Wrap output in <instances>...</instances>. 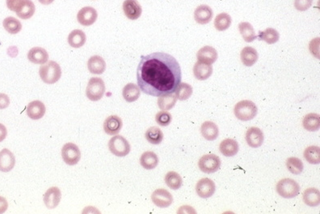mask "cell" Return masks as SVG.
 <instances>
[{"instance_id":"cell-1","label":"cell","mask_w":320,"mask_h":214,"mask_svg":"<svg viewBox=\"0 0 320 214\" xmlns=\"http://www.w3.org/2000/svg\"><path fill=\"white\" fill-rule=\"evenodd\" d=\"M181 68L174 57L164 52L142 55L137 69L140 90L152 97L173 93L181 83Z\"/></svg>"},{"instance_id":"cell-2","label":"cell","mask_w":320,"mask_h":214,"mask_svg":"<svg viewBox=\"0 0 320 214\" xmlns=\"http://www.w3.org/2000/svg\"><path fill=\"white\" fill-rule=\"evenodd\" d=\"M39 75L44 83L53 85L60 80L62 77V68L56 62L49 61L40 66Z\"/></svg>"},{"instance_id":"cell-3","label":"cell","mask_w":320,"mask_h":214,"mask_svg":"<svg viewBox=\"0 0 320 214\" xmlns=\"http://www.w3.org/2000/svg\"><path fill=\"white\" fill-rule=\"evenodd\" d=\"M256 105L249 100H243L238 102L234 108V114L238 120L241 121H250L257 115Z\"/></svg>"},{"instance_id":"cell-4","label":"cell","mask_w":320,"mask_h":214,"mask_svg":"<svg viewBox=\"0 0 320 214\" xmlns=\"http://www.w3.org/2000/svg\"><path fill=\"white\" fill-rule=\"evenodd\" d=\"M276 191L283 198H294L300 192V186L292 178H283L277 183Z\"/></svg>"},{"instance_id":"cell-5","label":"cell","mask_w":320,"mask_h":214,"mask_svg":"<svg viewBox=\"0 0 320 214\" xmlns=\"http://www.w3.org/2000/svg\"><path fill=\"white\" fill-rule=\"evenodd\" d=\"M106 93V84L100 77H92L87 83L86 95L92 102H97Z\"/></svg>"},{"instance_id":"cell-6","label":"cell","mask_w":320,"mask_h":214,"mask_svg":"<svg viewBox=\"0 0 320 214\" xmlns=\"http://www.w3.org/2000/svg\"><path fill=\"white\" fill-rule=\"evenodd\" d=\"M110 152L116 157H126L131 150L130 143L122 135H115L108 142Z\"/></svg>"},{"instance_id":"cell-7","label":"cell","mask_w":320,"mask_h":214,"mask_svg":"<svg viewBox=\"0 0 320 214\" xmlns=\"http://www.w3.org/2000/svg\"><path fill=\"white\" fill-rule=\"evenodd\" d=\"M221 159L215 154H206L202 156L198 162V167L202 172L212 173L217 172L221 167Z\"/></svg>"},{"instance_id":"cell-8","label":"cell","mask_w":320,"mask_h":214,"mask_svg":"<svg viewBox=\"0 0 320 214\" xmlns=\"http://www.w3.org/2000/svg\"><path fill=\"white\" fill-rule=\"evenodd\" d=\"M62 157L66 164L74 166L80 161V149L74 143H67L62 149Z\"/></svg>"},{"instance_id":"cell-9","label":"cell","mask_w":320,"mask_h":214,"mask_svg":"<svg viewBox=\"0 0 320 214\" xmlns=\"http://www.w3.org/2000/svg\"><path fill=\"white\" fill-rule=\"evenodd\" d=\"M151 200L157 207L165 209L169 207L173 204V196L168 190L159 188L153 192L151 195Z\"/></svg>"},{"instance_id":"cell-10","label":"cell","mask_w":320,"mask_h":214,"mask_svg":"<svg viewBox=\"0 0 320 214\" xmlns=\"http://www.w3.org/2000/svg\"><path fill=\"white\" fill-rule=\"evenodd\" d=\"M215 191L216 185L211 178H202L196 185V192L201 198H210L215 193Z\"/></svg>"},{"instance_id":"cell-11","label":"cell","mask_w":320,"mask_h":214,"mask_svg":"<svg viewBox=\"0 0 320 214\" xmlns=\"http://www.w3.org/2000/svg\"><path fill=\"white\" fill-rule=\"evenodd\" d=\"M98 13L97 10L92 7H84L78 11L77 14V21L83 26H91L97 21Z\"/></svg>"},{"instance_id":"cell-12","label":"cell","mask_w":320,"mask_h":214,"mask_svg":"<svg viewBox=\"0 0 320 214\" xmlns=\"http://www.w3.org/2000/svg\"><path fill=\"white\" fill-rule=\"evenodd\" d=\"M125 16L131 21H135L141 16L142 9L138 0H125L123 2Z\"/></svg>"},{"instance_id":"cell-13","label":"cell","mask_w":320,"mask_h":214,"mask_svg":"<svg viewBox=\"0 0 320 214\" xmlns=\"http://www.w3.org/2000/svg\"><path fill=\"white\" fill-rule=\"evenodd\" d=\"M245 140L249 146L257 149L261 146L264 141V135L259 128L252 127L247 131Z\"/></svg>"},{"instance_id":"cell-14","label":"cell","mask_w":320,"mask_h":214,"mask_svg":"<svg viewBox=\"0 0 320 214\" xmlns=\"http://www.w3.org/2000/svg\"><path fill=\"white\" fill-rule=\"evenodd\" d=\"M61 199H62L61 190L58 187H52L45 192L43 197V201L45 206L49 210H54L60 203Z\"/></svg>"},{"instance_id":"cell-15","label":"cell","mask_w":320,"mask_h":214,"mask_svg":"<svg viewBox=\"0 0 320 214\" xmlns=\"http://www.w3.org/2000/svg\"><path fill=\"white\" fill-rule=\"evenodd\" d=\"M213 10L208 5H200L194 11V20L200 25H206L213 19Z\"/></svg>"},{"instance_id":"cell-16","label":"cell","mask_w":320,"mask_h":214,"mask_svg":"<svg viewBox=\"0 0 320 214\" xmlns=\"http://www.w3.org/2000/svg\"><path fill=\"white\" fill-rule=\"evenodd\" d=\"M122 126H123L122 120L117 115H111L104 122V130L106 134L109 135L118 134L121 131Z\"/></svg>"},{"instance_id":"cell-17","label":"cell","mask_w":320,"mask_h":214,"mask_svg":"<svg viewBox=\"0 0 320 214\" xmlns=\"http://www.w3.org/2000/svg\"><path fill=\"white\" fill-rule=\"evenodd\" d=\"M217 50L211 45H206L201 48L197 53L198 61L206 64H213L217 61Z\"/></svg>"},{"instance_id":"cell-18","label":"cell","mask_w":320,"mask_h":214,"mask_svg":"<svg viewBox=\"0 0 320 214\" xmlns=\"http://www.w3.org/2000/svg\"><path fill=\"white\" fill-rule=\"evenodd\" d=\"M45 111H46V108H45V104L40 101H37V100L33 101L28 104L27 107H26L28 116L31 120H40L45 115Z\"/></svg>"},{"instance_id":"cell-19","label":"cell","mask_w":320,"mask_h":214,"mask_svg":"<svg viewBox=\"0 0 320 214\" xmlns=\"http://www.w3.org/2000/svg\"><path fill=\"white\" fill-rule=\"evenodd\" d=\"M16 165V158L9 149H3L0 151V171L9 172Z\"/></svg>"},{"instance_id":"cell-20","label":"cell","mask_w":320,"mask_h":214,"mask_svg":"<svg viewBox=\"0 0 320 214\" xmlns=\"http://www.w3.org/2000/svg\"><path fill=\"white\" fill-rule=\"evenodd\" d=\"M36 7L31 0H22L16 9V13L22 20H29L34 16Z\"/></svg>"},{"instance_id":"cell-21","label":"cell","mask_w":320,"mask_h":214,"mask_svg":"<svg viewBox=\"0 0 320 214\" xmlns=\"http://www.w3.org/2000/svg\"><path fill=\"white\" fill-rule=\"evenodd\" d=\"M28 59L34 64L42 65L44 63H47L49 54L44 48L36 46L29 50L28 53Z\"/></svg>"},{"instance_id":"cell-22","label":"cell","mask_w":320,"mask_h":214,"mask_svg":"<svg viewBox=\"0 0 320 214\" xmlns=\"http://www.w3.org/2000/svg\"><path fill=\"white\" fill-rule=\"evenodd\" d=\"M219 150L222 155L231 158L237 154L240 150V145L236 140L227 138L220 143Z\"/></svg>"},{"instance_id":"cell-23","label":"cell","mask_w":320,"mask_h":214,"mask_svg":"<svg viewBox=\"0 0 320 214\" xmlns=\"http://www.w3.org/2000/svg\"><path fill=\"white\" fill-rule=\"evenodd\" d=\"M201 134L206 140L213 141L219 135V128L217 124L211 121H206L201 127Z\"/></svg>"},{"instance_id":"cell-24","label":"cell","mask_w":320,"mask_h":214,"mask_svg":"<svg viewBox=\"0 0 320 214\" xmlns=\"http://www.w3.org/2000/svg\"><path fill=\"white\" fill-rule=\"evenodd\" d=\"M213 73V67L211 64L201 63L197 61L193 67V75L198 81H206L211 77Z\"/></svg>"},{"instance_id":"cell-25","label":"cell","mask_w":320,"mask_h":214,"mask_svg":"<svg viewBox=\"0 0 320 214\" xmlns=\"http://www.w3.org/2000/svg\"><path fill=\"white\" fill-rule=\"evenodd\" d=\"M87 68L92 74H103L106 70V63L102 57L94 55L88 59Z\"/></svg>"},{"instance_id":"cell-26","label":"cell","mask_w":320,"mask_h":214,"mask_svg":"<svg viewBox=\"0 0 320 214\" xmlns=\"http://www.w3.org/2000/svg\"><path fill=\"white\" fill-rule=\"evenodd\" d=\"M240 59H241V61L244 65L246 67H251L257 62L258 59H259V54L255 48L246 46L243 49L242 51L240 53Z\"/></svg>"},{"instance_id":"cell-27","label":"cell","mask_w":320,"mask_h":214,"mask_svg":"<svg viewBox=\"0 0 320 214\" xmlns=\"http://www.w3.org/2000/svg\"><path fill=\"white\" fill-rule=\"evenodd\" d=\"M302 199L306 205L310 207H317L320 204V192L317 188L311 187L305 190Z\"/></svg>"},{"instance_id":"cell-28","label":"cell","mask_w":320,"mask_h":214,"mask_svg":"<svg viewBox=\"0 0 320 214\" xmlns=\"http://www.w3.org/2000/svg\"><path fill=\"white\" fill-rule=\"evenodd\" d=\"M302 126L308 131H318L320 128V116L316 113H310L302 120Z\"/></svg>"},{"instance_id":"cell-29","label":"cell","mask_w":320,"mask_h":214,"mask_svg":"<svg viewBox=\"0 0 320 214\" xmlns=\"http://www.w3.org/2000/svg\"><path fill=\"white\" fill-rule=\"evenodd\" d=\"M87 41V37L84 32L80 30H74L70 33L68 42L71 47L80 48L84 45Z\"/></svg>"},{"instance_id":"cell-30","label":"cell","mask_w":320,"mask_h":214,"mask_svg":"<svg viewBox=\"0 0 320 214\" xmlns=\"http://www.w3.org/2000/svg\"><path fill=\"white\" fill-rule=\"evenodd\" d=\"M141 95V90L139 86L134 83L126 85L122 90V96L127 102H134L139 99Z\"/></svg>"},{"instance_id":"cell-31","label":"cell","mask_w":320,"mask_h":214,"mask_svg":"<svg viewBox=\"0 0 320 214\" xmlns=\"http://www.w3.org/2000/svg\"><path fill=\"white\" fill-rule=\"evenodd\" d=\"M140 164L144 169H155L159 164V158L154 152H145L142 154L141 158H140Z\"/></svg>"},{"instance_id":"cell-32","label":"cell","mask_w":320,"mask_h":214,"mask_svg":"<svg viewBox=\"0 0 320 214\" xmlns=\"http://www.w3.org/2000/svg\"><path fill=\"white\" fill-rule=\"evenodd\" d=\"M258 40L264 41L268 43L269 45L275 44L278 43L280 39V34L278 33V30L273 28H268L264 31L259 32L257 35Z\"/></svg>"},{"instance_id":"cell-33","label":"cell","mask_w":320,"mask_h":214,"mask_svg":"<svg viewBox=\"0 0 320 214\" xmlns=\"http://www.w3.org/2000/svg\"><path fill=\"white\" fill-rule=\"evenodd\" d=\"M239 30H240L241 36L243 37V39L246 43H252L257 39V35L255 34V30L250 23H240L239 25Z\"/></svg>"},{"instance_id":"cell-34","label":"cell","mask_w":320,"mask_h":214,"mask_svg":"<svg viewBox=\"0 0 320 214\" xmlns=\"http://www.w3.org/2000/svg\"><path fill=\"white\" fill-rule=\"evenodd\" d=\"M145 137L148 142L157 145L161 144L164 140V133L158 127H151L145 131Z\"/></svg>"},{"instance_id":"cell-35","label":"cell","mask_w":320,"mask_h":214,"mask_svg":"<svg viewBox=\"0 0 320 214\" xmlns=\"http://www.w3.org/2000/svg\"><path fill=\"white\" fill-rule=\"evenodd\" d=\"M177 100L178 99H177L175 92L169 93V94L162 95L159 97V99H158V106L161 111H170L171 109L174 107Z\"/></svg>"},{"instance_id":"cell-36","label":"cell","mask_w":320,"mask_h":214,"mask_svg":"<svg viewBox=\"0 0 320 214\" xmlns=\"http://www.w3.org/2000/svg\"><path fill=\"white\" fill-rule=\"evenodd\" d=\"M231 16L226 12L220 13L216 16L214 20V27L217 31L222 32L228 30L231 26Z\"/></svg>"},{"instance_id":"cell-37","label":"cell","mask_w":320,"mask_h":214,"mask_svg":"<svg viewBox=\"0 0 320 214\" xmlns=\"http://www.w3.org/2000/svg\"><path fill=\"white\" fill-rule=\"evenodd\" d=\"M165 183L169 188L172 190H178L183 185V179L181 176L177 172H168L165 175Z\"/></svg>"},{"instance_id":"cell-38","label":"cell","mask_w":320,"mask_h":214,"mask_svg":"<svg viewBox=\"0 0 320 214\" xmlns=\"http://www.w3.org/2000/svg\"><path fill=\"white\" fill-rule=\"evenodd\" d=\"M2 25L5 30L11 34H18L22 30V25L20 21L12 16L5 18L2 22Z\"/></svg>"},{"instance_id":"cell-39","label":"cell","mask_w":320,"mask_h":214,"mask_svg":"<svg viewBox=\"0 0 320 214\" xmlns=\"http://www.w3.org/2000/svg\"><path fill=\"white\" fill-rule=\"evenodd\" d=\"M303 155H304L305 159H306L310 164H320V147L315 146V145H311V146L307 147V149H305Z\"/></svg>"},{"instance_id":"cell-40","label":"cell","mask_w":320,"mask_h":214,"mask_svg":"<svg viewBox=\"0 0 320 214\" xmlns=\"http://www.w3.org/2000/svg\"><path fill=\"white\" fill-rule=\"evenodd\" d=\"M193 92V87L189 84L181 82L177 88V90L175 91V94L177 96V99L185 101L192 96Z\"/></svg>"},{"instance_id":"cell-41","label":"cell","mask_w":320,"mask_h":214,"mask_svg":"<svg viewBox=\"0 0 320 214\" xmlns=\"http://www.w3.org/2000/svg\"><path fill=\"white\" fill-rule=\"evenodd\" d=\"M285 165H286L288 171L293 174H300L304 169V166H303L302 160L298 158H295V157H291V158H288Z\"/></svg>"},{"instance_id":"cell-42","label":"cell","mask_w":320,"mask_h":214,"mask_svg":"<svg viewBox=\"0 0 320 214\" xmlns=\"http://www.w3.org/2000/svg\"><path fill=\"white\" fill-rule=\"evenodd\" d=\"M173 120L172 115L167 111H161L157 113L155 121L159 126L167 127L171 124Z\"/></svg>"},{"instance_id":"cell-43","label":"cell","mask_w":320,"mask_h":214,"mask_svg":"<svg viewBox=\"0 0 320 214\" xmlns=\"http://www.w3.org/2000/svg\"><path fill=\"white\" fill-rule=\"evenodd\" d=\"M313 0H294V7L298 11H304L309 9Z\"/></svg>"},{"instance_id":"cell-44","label":"cell","mask_w":320,"mask_h":214,"mask_svg":"<svg viewBox=\"0 0 320 214\" xmlns=\"http://www.w3.org/2000/svg\"><path fill=\"white\" fill-rule=\"evenodd\" d=\"M10 98L5 93H0V110H3L9 106Z\"/></svg>"},{"instance_id":"cell-45","label":"cell","mask_w":320,"mask_h":214,"mask_svg":"<svg viewBox=\"0 0 320 214\" xmlns=\"http://www.w3.org/2000/svg\"><path fill=\"white\" fill-rule=\"evenodd\" d=\"M21 1L22 0H7L6 1V4H7V7L8 9L16 12V9L19 7V5H20Z\"/></svg>"},{"instance_id":"cell-46","label":"cell","mask_w":320,"mask_h":214,"mask_svg":"<svg viewBox=\"0 0 320 214\" xmlns=\"http://www.w3.org/2000/svg\"><path fill=\"white\" fill-rule=\"evenodd\" d=\"M7 208H8V203H7V200L4 197L0 196V214L6 212Z\"/></svg>"},{"instance_id":"cell-47","label":"cell","mask_w":320,"mask_h":214,"mask_svg":"<svg viewBox=\"0 0 320 214\" xmlns=\"http://www.w3.org/2000/svg\"><path fill=\"white\" fill-rule=\"evenodd\" d=\"M197 214V212L190 206H182L177 211V214Z\"/></svg>"},{"instance_id":"cell-48","label":"cell","mask_w":320,"mask_h":214,"mask_svg":"<svg viewBox=\"0 0 320 214\" xmlns=\"http://www.w3.org/2000/svg\"><path fill=\"white\" fill-rule=\"evenodd\" d=\"M7 135V128L3 124H0V143L6 139Z\"/></svg>"},{"instance_id":"cell-49","label":"cell","mask_w":320,"mask_h":214,"mask_svg":"<svg viewBox=\"0 0 320 214\" xmlns=\"http://www.w3.org/2000/svg\"><path fill=\"white\" fill-rule=\"evenodd\" d=\"M39 2L43 5H49L51 4L52 2H54V0H38Z\"/></svg>"}]
</instances>
